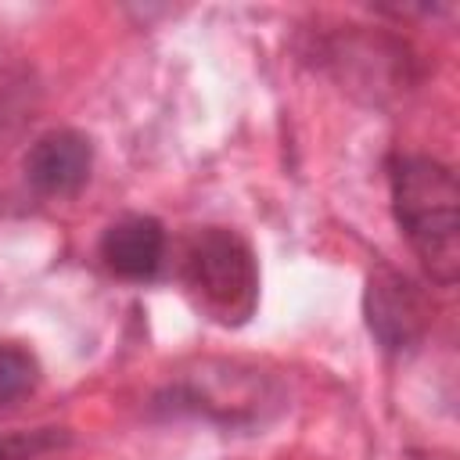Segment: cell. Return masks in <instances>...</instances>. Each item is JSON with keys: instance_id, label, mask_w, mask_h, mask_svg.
Returning <instances> with one entry per match:
<instances>
[{"instance_id": "2", "label": "cell", "mask_w": 460, "mask_h": 460, "mask_svg": "<svg viewBox=\"0 0 460 460\" xmlns=\"http://www.w3.org/2000/svg\"><path fill=\"white\" fill-rule=\"evenodd\" d=\"M183 288L216 323H244L259 305V270L248 241L226 226L190 234L183 248Z\"/></svg>"}, {"instance_id": "3", "label": "cell", "mask_w": 460, "mask_h": 460, "mask_svg": "<svg viewBox=\"0 0 460 460\" xmlns=\"http://www.w3.org/2000/svg\"><path fill=\"white\" fill-rule=\"evenodd\" d=\"M363 313H367L370 334L388 352L413 349L431 323V309H428V298L420 295V288L388 266H377L370 273L367 295H363Z\"/></svg>"}, {"instance_id": "5", "label": "cell", "mask_w": 460, "mask_h": 460, "mask_svg": "<svg viewBox=\"0 0 460 460\" xmlns=\"http://www.w3.org/2000/svg\"><path fill=\"white\" fill-rule=\"evenodd\" d=\"M165 255V230L151 216H122L101 234V259L122 280H151Z\"/></svg>"}, {"instance_id": "7", "label": "cell", "mask_w": 460, "mask_h": 460, "mask_svg": "<svg viewBox=\"0 0 460 460\" xmlns=\"http://www.w3.org/2000/svg\"><path fill=\"white\" fill-rule=\"evenodd\" d=\"M61 442V435L54 428L43 431H18V435H4L0 438V460H32L43 449H54Z\"/></svg>"}, {"instance_id": "6", "label": "cell", "mask_w": 460, "mask_h": 460, "mask_svg": "<svg viewBox=\"0 0 460 460\" xmlns=\"http://www.w3.org/2000/svg\"><path fill=\"white\" fill-rule=\"evenodd\" d=\"M36 385H40V359L18 341H0V406L32 395Z\"/></svg>"}, {"instance_id": "1", "label": "cell", "mask_w": 460, "mask_h": 460, "mask_svg": "<svg viewBox=\"0 0 460 460\" xmlns=\"http://www.w3.org/2000/svg\"><path fill=\"white\" fill-rule=\"evenodd\" d=\"M392 205L420 266L449 288L460 273V187L453 169L424 155L399 158L392 165Z\"/></svg>"}, {"instance_id": "4", "label": "cell", "mask_w": 460, "mask_h": 460, "mask_svg": "<svg viewBox=\"0 0 460 460\" xmlns=\"http://www.w3.org/2000/svg\"><path fill=\"white\" fill-rule=\"evenodd\" d=\"M93 169V147L75 129L43 133L25 155V180L43 198H72Z\"/></svg>"}]
</instances>
